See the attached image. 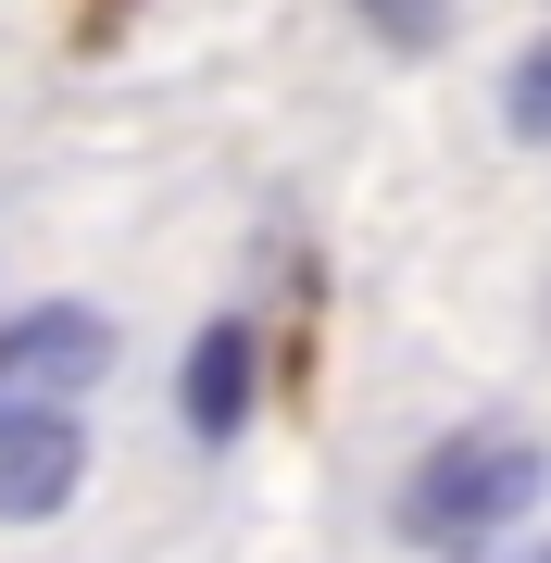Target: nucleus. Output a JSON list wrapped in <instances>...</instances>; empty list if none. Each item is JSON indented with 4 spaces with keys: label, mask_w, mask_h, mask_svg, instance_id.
<instances>
[{
    "label": "nucleus",
    "mask_w": 551,
    "mask_h": 563,
    "mask_svg": "<svg viewBox=\"0 0 551 563\" xmlns=\"http://www.w3.org/2000/svg\"><path fill=\"white\" fill-rule=\"evenodd\" d=\"M251 401H264V339H251L239 313H213L201 339H188V376H176V413H188V439H239Z\"/></svg>",
    "instance_id": "nucleus-4"
},
{
    "label": "nucleus",
    "mask_w": 551,
    "mask_h": 563,
    "mask_svg": "<svg viewBox=\"0 0 551 563\" xmlns=\"http://www.w3.org/2000/svg\"><path fill=\"white\" fill-rule=\"evenodd\" d=\"M502 113H514V139H539V151H551V38H539V51H514Z\"/></svg>",
    "instance_id": "nucleus-6"
},
{
    "label": "nucleus",
    "mask_w": 551,
    "mask_h": 563,
    "mask_svg": "<svg viewBox=\"0 0 551 563\" xmlns=\"http://www.w3.org/2000/svg\"><path fill=\"white\" fill-rule=\"evenodd\" d=\"M539 563H551V551H539Z\"/></svg>",
    "instance_id": "nucleus-7"
},
{
    "label": "nucleus",
    "mask_w": 551,
    "mask_h": 563,
    "mask_svg": "<svg viewBox=\"0 0 551 563\" xmlns=\"http://www.w3.org/2000/svg\"><path fill=\"white\" fill-rule=\"evenodd\" d=\"M101 363H113V325L101 313H88V301H38V313L0 325V401H13V388H38V401H51V388H88Z\"/></svg>",
    "instance_id": "nucleus-3"
},
{
    "label": "nucleus",
    "mask_w": 551,
    "mask_h": 563,
    "mask_svg": "<svg viewBox=\"0 0 551 563\" xmlns=\"http://www.w3.org/2000/svg\"><path fill=\"white\" fill-rule=\"evenodd\" d=\"M364 13V38H388V51H439L451 38V0H351Z\"/></svg>",
    "instance_id": "nucleus-5"
},
{
    "label": "nucleus",
    "mask_w": 551,
    "mask_h": 563,
    "mask_svg": "<svg viewBox=\"0 0 551 563\" xmlns=\"http://www.w3.org/2000/svg\"><path fill=\"white\" fill-rule=\"evenodd\" d=\"M539 501V451L514 439V426H464V439H439L427 463H414V488H401V526L427 551H476L489 526H514Z\"/></svg>",
    "instance_id": "nucleus-1"
},
{
    "label": "nucleus",
    "mask_w": 551,
    "mask_h": 563,
    "mask_svg": "<svg viewBox=\"0 0 551 563\" xmlns=\"http://www.w3.org/2000/svg\"><path fill=\"white\" fill-rule=\"evenodd\" d=\"M76 476H88V426L63 413V401H0V526H51L63 501H76Z\"/></svg>",
    "instance_id": "nucleus-2"
}]
</instances>
